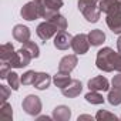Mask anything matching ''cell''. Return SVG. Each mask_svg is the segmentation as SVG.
Here are the masks:
<instances>
[{"label": "cell", "mask_w": 121, "mask_h": 121, "mask_svg": "<svg viewBox=\"0 0 121 121\" xmlns=\"http://www.w3.org/2000/svg\"><path fill=\"white\" fill-rule=\"evenodd\" d=\"M36 33H37V36H39L43 41H47L48 39L54 37V36L58 33V29H57L50 20H46V22H43V23H40V24L37 26Z\"/></svg>", "instance_id": "6"}, {"label": "cell", "mask_w": 121, "mask_h": 121, "mask_svg": "<svg viewBox=\"0 0 121 121\" xmlns=\"http://www.w3.org/2000/svg\"><path fill=\"white\" fill-rule=\"evenodd\" d=\"M94 118H95V117H91V115H87V114H84V115H80L77 120H78V121H83V120H90V121H93Z\"/></svg>", "instance_id": "33"}, {"label": "cell", "mask_w": 121, "mask_h": 121, "mask_svg": "<svg viewBox=\"0 0 121 121\" xmlns=\"http://www.w3.org/2000/svg\"><path fill=\"white\" fill-rule=\"evenodd\" d=\"M90 40H88V34L80 33L76 34L73 37V43H71V48L76 54H86L90 48Z\"/></svg>", "instance_id": "4"}, {"label": "cell", "mask_w": 121, "mask_h": 121, "mask_svg": "<svg viewBox=\"0 0 121 121\" xmlns=\"http://www.w3.org/2000/svg\"><path fill=\"white\" fill-rule=\"evenodd\" d=\"M88 40H90V44L91 46H101L104 41H105V34L103 30L100 29H94L88 33Z\"/></svg>", "instance_id": "18"}, {"label": "cell", "mask_w": 121, "mask_h": 121, "mask_svg": "<svg viewBox=\"0 0 121 121\" xmlns=\"http://www.w3.org/2000/svg\"><path fill=\"white\" fill-rule=\"evenodd\" d=\"M86 101L90 103V104H94V105H98V104H103L104 103V97L100 94V91H94V90H90L87 94H86Z\"/></svg>", "instance_id": "20"}, {"label": "cell", "mask_w": 121, "mask_h": 121, "mask_svg": "<svg viewBox=\"0 0 121 121\" xmlns=\"http://www.w3.org/2000/svg\"><path fill=\"white\" fill-rule=\"evenodd\" d=\"M53 120L56 121H69L71 118V110L67 105H57L53 110Z\"/></svg>", "instance_id": "15"}, {"label": "cell", "mask_w": 121, "mask_h": 121, "mask_svg": "<svg viewBox=\"0 0 121 121\" xmlns=\"http://www.w3.org/2000/svg\"><path fill=\"white\" fill-rule=\"evenodd\" d=\"M34 2H37V3H43L44 0H34Z\"/></svg>", "instance_id": "36"}, {"label": "cell", "mask_w": 121, "mask_h": 121, "mask_svg": "<svg viewBox=\"0 0 121 121\" xmlns=\"http://www.w3.org/2000/svg\"><path fill=\"white\" fill-rule=\"evenodd\" d=\"M120 118H121V117H120Z\"/></svg>", "instance_id": "38"}, {"label": "cell", "mask_w": 121, "mask_h": 121, "mask_svg": "<svg viewBox=\"0 0 121 121\" xmlns=\"http://www.w3.org/2000/svg\"><path fill=\"white\" fill-rule=\"evenodd\" d=\"M31 60H33V57L29 54V51L22 47L20 50H17V51L13 54V57L9 60L7 63H9L13 69H23V67H27V66L30 64Z\"/></svg>", "instance_id": "3"}, {"label": "cell", "mask_w": 121, "mask_h": 121, "mask_svg": "<svg viewBox=\"0 0 121 121\" xmlns=\"http://www.w3.org/2000/svg\"><path fill=\"white\" fill-rule=\"evenodd\" d=\"M0 117L3 120H12L13 118V108L7 101L0 104Z\"/></svg>", "instance_id": "25"}, {"label": "cell", "mask_w": 121, "mask_h": 121, "mask_svg": "<svg viewBox=\"0 0 121 121\" xmlns=\"http://www.w3.org/2000/svg\"><path fill=\"white\" fill-rule=\"evenodd\" d=\"M94 2H97V3H100V2H101V0H94Z\"/></svg>", "instance_id": "37"}, {"label": "cell", "mask_w": 121, "mask_h": 121, "mask_svg": "<svg viewBox=\"0 0 121 121\" xmlns=\"http://www.w3.org/2000/svg\"><path fill=\"white\" fill-rule=\"evenodd\" d=\"M105 23H107L108 29H110L112 33L121 34V10H120V12H114V13L107 14Z\"/></svg>", "instance_id": "10"}, {"label": "cell", "mask_w": 121, "mask_h": 121, "mask_svg": "<svg viewBox=\"0 0 121 121\" xmlns=\"http://www.w3.org/2000/svg\"><path fill=\"white\" fill-rule=\"evenodd\" d=\"M107 100H108V103L111 105H120L121 104V88L112 87L111 90H108Z\"/></svg>", "instance_id": "21"}, {"label": "cell", "mask_w": 121, "mask_h": 121, "mask_svg": "<svg viewBox=\"0 0 121 121\" xmlns=\"http://www.w3.org/2000/svg\"><path fill=\"white\" fill-rule=\"evenodd\" d=\"M23 48L24 50H27L29 51V54L33 57V58H37L39 56H40V48H39V46L34 43V41H26V43H23Z\"/></svg>", "instance_id": "24"}, {"label": "cell", "mask_w": 121, "mask_h": 121, "mask_svg": "<svg viewBox=\"0 0 121 121\" xmlns=\"http://www.w3.org/2000/svg\"><path fill=\"white\" fill-rule=\"evenodd\" d=\"M83 91V84L80 80H71L64 88H61V93L64 97H69V98H74L77 95H80Z\"/></svg>", "instance_id": "9"}, {"label": "cell", "mask_w": 121, "mask_h": 121, "mask_svg": "<svg viewBox=\"0 0 121 121\" xmlns=\"http://www.w3.org/2000/svg\"><path fill=\"white\" fill-rule=\"evenodd\" d=\"M22 107H23V110L26 111V114L33 115V117H37V115L41 112V107H43V105H41L40 97H37V95H34V94H30V95H27V97L23 100Z\"/></svg>", "instance_id": "2"}, {"label": "cell", "mask_w": 121, "mask_h": 121, "mask_svg": "<svg viewBox=\"0 0 121 121\" xmlns=\"http://www.w3.org/2000/svg\"><path fill=\"white\" fill-rule=\"evenodd\" d=\"M111 84H112V87H115V88H121V73H118L117 76L112 77Z\"/></svg>", "instance_id": "32"}, {"label": "cell", "mask_w": 121, "mask_h": 121, "mask_svg": "<svg viewBox=\"0 0 121 121\" xmlns=\"http://www.w3.org/2000/svg\"><path fill=\"white\" fill-rule=\"evenodd\" d=\"M117 50H118V53H121V34L117 39Z\"/></svg>", "instance_id": "35"}, {"label": "cell", "mask_w": 121, "mask_h": 121, "mask_svg": "<svg viewBox=\"0 0 121 121\" xmlns=\"http://www.w3.org/2000/svg\"><path fill=\"white\" fill-rule=\"evenodd\" d=\"M51 84V77L50 74L47 73H36V77H34V83L33 86L37 88V90H47Z\"/></svg>", "instance_id": "16"}, {"label": "cell", "mask_w": 121, "mask_h": 121, "mask_svg": "<svg viewBox=\"0 0 121 121\" xmlns=\"http://www.w3.org/2000/svg\"><path fill=\"white\" fill-rule=\"evenodd\" d=\"M50 22L58 29V31H63V30H67V19L63 16V14H60V13H57L54 17H51L50 19Z\"/></svg>", "instance_id": "22"}, {"label": "cell", "mask_w": 121, "mask_h": 121, "mask_svg": "<svg viewBox=\"0 0 121 121\" xmlns=\"http://www.w3.org/2000/svg\"><path fill=\"white\" fill-rule=\"evenodd\" d=\"M14 53H16V50L12 43H6L0 47V58H2V61H9Z\"/></svg>", "instance_id": "19"}, {"label": "cell", "mask_w": 121, "mask_h": 121, "mask_svg": "<svg viewBox=\"0 0 121 121\" xmlns=\"http://www.w3.org/2000/svg\"><path fill=\"white\" fill-rule=\"evenodd\" d=\"M88 88L94 91H108L110 90V81L104 76H97L91 80H88Z\"/></svg>", "instance_id": "11"}, {"label": "cell", "mask_w": 121, "mask_h": 121, "mask_svg": "<svg viewBox=\"0 0 121 121\" xmlns=\"http://www.w3.org/2000/svg\"><path fill=\"white\" fill-rule=\"evenodd\" d=\"M13 37L16 41L26 43L30 40V29L27 26H23V24H16L13 27Z\"/></svg>", "instance_id": "14"}, {"label": "cell", "mask_w": 121, "mask_h": 121, "mask_svg": "<svg viewBox=\"0 0 121 121\" xmlns=\"http://www.w3.org/2000/svg\"><path fill=\"white\" fill-rule=\"evenodd\" d=\"M81 13L86 17V20L90 22V23H97L100 20V16H101V10H100L97 3H93V4L87 6L86 9L81 10Z\"/></svg>", "instance_id": "12"}, {"label": "cell", "mask_w": 121, "mask_h": 121, "mask_svg": "<svg viewBox=\"0 0 121 121\" xmlns=\"http://www.w3.org/2000/svg\"><path fill=\"white\" fill-rule=\"evenodd\" d=\"M114 70L121 73V53H117L115 54V58H114Z\"/></svg>", "instance_id": "31"}, {"label": "cell", "mask_w": 121, "mask_h": 121, "mask_svg": "<svg viewBox=\"0 0 121 121\" xmlns=\"http://www.w3.org/2000/svg\"><path fill=\"white\" fill-rule=\"evenodd\" d=\"M98 7H100L101 13H105V14L120 12L121 10V0H101L98 3Z\"/></svg>", "instance_id": "13"}, {"label": "cell", "mask_w": 121, "mask_h": 121, "mask_svg": "<svg viewBox=\"0 0 121 121\" xmlns=\"http://www.w3.org/2000/svg\"><path fill=\"white\" fill-rule=\"evenodd\" d=\"M71 81V77H70V73H66V71H57L53 77V83L56 84V87L58 88H64Z\"/></svg>", "instance_id": "17"}, {"label": "cell", "mask_w": 121, "mask_h": 121, "mask_svg": "<svg viewBox=\"0 0 121 121\" xmlns=\"http://www.w3.org/2000/svg\"><path fill=\"white\" fill-rule=\"evenodd\" d=\"M36 73H37V71H33V70L26 71V73L20 77L22 84H23V86H33V83H34V77H36Z\"/></svg>", "instance_id": "26"}, {"label": "cell", "mask_w": 121, "mask_h": 121, "mask_svg": "<svg viewBox=\"0 0 121 121\" xmlns=\"http://www.w3.org/2000/svg\"><path fill=\"white\" fill-rule=\"evenodd\" d=\"M78 64V60H77V54H69L64 56L58 63V70L60 71H66V73H71Z\"/></svg>", "instance_id": "8"}, {"label": "cell", "mask_w": 121, "mask_h": 121, "mask_svg": "<svg viewBox=\"0 0 121 121\" xmlns=\"http://www.w3.org/2000/svg\"><path fill=\"white\" fill-rule=\"evenodd\" d=\"M20 16L27 22H33V20L39 19L40 17V3L34 2V0L26 3L20 10Z\"/></svg>", "instance_id": "5"}, {"label": "cell", "mask_w": 121, "mask_h": 121, "mask_svg": "<svg viewBox=\"0 0 121 121\" xmlns=\"http://www.w3.org/2000/svg\"><path fill=\"white\" fill-rule=\"evenodd\" d=\"M115 51L111 47H104L98 50L97 58H95V66L98 70L104 73H111L114 71V58H115Z\"/></svg>", "instance_id": "1"}, {"label": "cell", "mask_w": 121, "mask_h": 121, "mask_svg": "<svg viewBox=\"0 0 121 121\" xmlns=\"http://www.w3.org/2000/svg\"><path fill=\"white\" fill-rule=\"evenodd\" d=\"M95 120H98V121H104V120H118V117L117 115H114V114H111V112H108L107 110H100L97 114H95Z\"/></svg>", "instance_id": "28"}, {"label": "cell", "mask_w": 121, "mask_h": 121, "mask_svg": "<svg viewBox=\"0 0 121 121\" xmlns=\"http://www.w3.org/2000/svg\"><path fill=\"white\" fill-rule=\"evenodd\" d=\"M43 6H46L47 9H51V10H56L58 12L60 9L63 7V0H44L43 3H40Z\"/></svg>", "instance_id": "27"}, {"label": "cell", "mask_w": 121, "mask_h": 121, "mask_svg": "<svg viewBox=\"0 0 121 121\" xmlns=\"http://www.w3.org/2000/svg\"><path fill=\"white\" fill-rule=\"evenodd\" d=\"M6 80H7V84H9V87H10L12 90L17 91V90L20 88L22 80H20V77H19V74H17V73H14V71H10Z\"/></svg>", "instance_id": "23"}, {"label": "cell", "mask_w": 121, "mask_h": 121, "mask_svg": "<svg viewBox=\"0 0 121 121\" xmlns=\"http://www.w3.org/2000/svg\"><path fill=\"white\" fill-rule=\"evenodd\" d=\"M53 117H47V115H41V117H37V120L39 121H48V120H51Z\"/></svg>", "instance_id": "34"}, {"label": "cell", "mask_w": 121, "mask_h": 121, "mask_svg": "<svg viewBox=\"0 0 121 121\" xmlns=\"http://www.w3.org/2000/svg\"><path fill=\"white\" fill-rule=\"evenodd\" d=\"M9 95H10V88L7 87V86H0V104L2 103H6L7 101V98H9Z\"/></svg>", "instance_id": "30"}, {"label": "cell", "mask_w": 121, "mask_h": 121, "mask_svg": "<svg viewBox=\"0 0 121 121\" xmlns=\"http://www.w3.org/2000/svg\"><path fill=\"white\" fill-rule=\"evenodd\" d=\"M12 71V66L7 61H2V67H0V78H7L9 73Z\"/></svg>", "instance_id": "29"}, {"label": "cell", "mask_w": 121, "mask_h": 121, "mask_svg": "<svg viewBox=\"0 0 121 121\" xmlns=\"http://www.w3.org/2000/svg\"><path fill=\"white\" fill-rule=\"evenodd\" d=\"M73 37L70 33H67L66 30L63 31H58L56 36H54V47L57 50H67L69 47H71V43H73Z\"/></svg>", "instance_id": "7"}]
</instances>
